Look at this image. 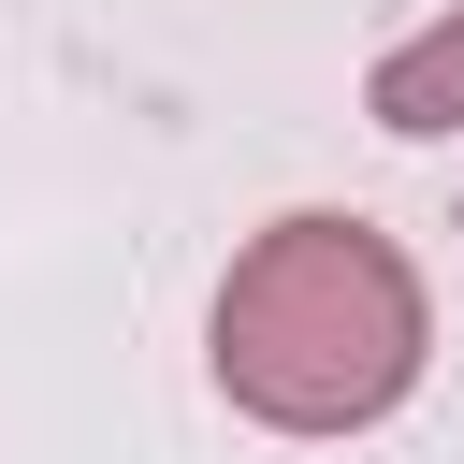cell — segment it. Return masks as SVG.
<instances>
[{
  "label": "cell",
  "instance_id": "obj_1",
  "mask_svg": "<svg viewBox=\"0 0 464 464\" xmlns=\"http://www.w3.org/2000/svg\"><path fill=\"white\" fill-rule=\"evenodd\" d=\"M420 377V276L377 218H276L218 290V392L276 435H362Z\"/></svg>",
  "mask_w": 464,
  "mask_h": 464
},
{
  "label": "cell",
  "instance_id": "obj_2",
  "mask_svg": "<svg viewBox=\"0 0 464 464\" xmlns=\"http://www.w3.org/2000/svg\"><path fill=\"white\" fill-rule=\"evenodd\" d=\"M377 130H464V14L377 58Z\"/></svg>",
  "mask_w": 464,
  "mask_h": 464
}]
</instances>
